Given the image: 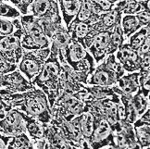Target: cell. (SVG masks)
I'll return each mask as SVG.
<instances>
[{
	"label": "cell",
	"instance_id": "836d02e7",
	"mask_svg": "<svg viewBox=\"0 0 150 149\" xmlns=\"http://www.w3.org/2000/svg\"><path fill=\"white\" fill-rule=\"evenodd\" d=\"M90 1L97 14L107 12L115 7V4H112L109 0H90Z\"/></svg>",
	"mask_w": 150,
	"mask_h": 149
},
{
	"label": "cell",
	"instance_id": "e0dca14e",
	"mask_svg": "<svg viewBox=\"0 0 150 149\" xmlns=\"http://www.w3.org/2000/svg\"><path fill=\"white\" fill-rule=\"evenodd\" d=\"M149 107V97L143 95L139 89L134 95L130 97L129 100V118L128 121L134 123L136 119L139 118L142 114Z\"/></svg>",
	"mask_w": 150,
	"mask_h": 149
},
{
	"label": "cell",
	"instance_id": "ba28073f",
	"mask_svg": "<svg viewBox=\"0 0 150 149\" xmlns=\"http://www.w3.org/2000/svg\"><path fill=\"white\" fill-rule=\"evenodd\" d=\"M49 54L50 47L33 51L24 50L17 68L31 82L42 70L44 63L48 58Z\"/></svg>",
	"mask_w": 150,
	"mask_h": 149
},
{
	"label": "cell",
	"instance_id": "7bdbcfd3",
	"mask_svg": "<svg viewBox=\"0 0 150 149\" xmlns=\"http://www.w3.org/2000/svg\"><path fill=\"white\" fill-rule=\"evenodd\" d=\"M3 1H5V2H10V3H12V5H14L15 2H16V0H3Z\"/></svg>",
	"mask_w": 150,
	"mask_h": 149
},
{
	"label": "cell",
	"instance_id": "7402d4cb",
	"mask_svg": "<svg viewBox=\"0 0 150 149\" xmlns=\"http://www.w3.org/2000/svg\"><path fill=\"white\" fill-rule=\"evenodd\" d=\"M138 71L128 72L117 80L116 85L125 95L132 96L139 90V82H138Z\"/></svg>",
	"mask_w": 150,
	"mask_h": 149
},
{
	"label": "cell",
	"instance_id": "5b68a950",
	"mask_svg": "<svg viewBox=\"0 0 150 149\" xmlns=\"http://www.w3.org/2000/svg\"><path fill=\"white\" fill-rule=\"evenodd\" d=\"M85 111L86 107L82 100L72 94L62 92L51 107V117H59L69 121Z\"/></svg>",
	"mask_w": 150,
	"mask_h": 149
},
{
	"label": "cell",
	"instance_id": "f35d334b",
	"mask_svg": "<svg viewBox=\"0 0 150 149\" xmlns=\"http://www.w3.org/2000/svg\"><path fill=\"white\" fill-rule=\"evenodd\" d=\"M32 146H33V148H44V149L49 148L47 142L45 138H41V139H37V140L32 141Z\"/></svg>",
	"mask_w": 150,
	"mask_h": 149
},
{
	"label": "cell",
	"instance_id": "7c38bea8",
	"mask_svg": "<svg viewBox=\"0 0 150 149\" xmlns=\"http://www.w3.org/2000/svg\"><path fill=\"white\" fill-rule=\"evenodd\" d=\"M33 87V83L18 68L0 75V88H6L15 93H23Z\"/></svg>",
	"mask_w": 150,
	"mask_h": 149
},
{
	"label": "cell",
	"instance_id": "ac0fdd59",
	"mask_svg": "<svg viewBox=\"0 0 150 149\" xmlns=\"http://www.w3.org/2000/svg\"><path fill=\"white\" fill-rule=\"evenodd\" d=\"M44 125V138L47 140L49 148H71L70 145L66 142L61 131L54 124Z\"/></svg>",
	"mask_w": 150,
	"mask_h": 149
},
{
	"label": "cell",
	"instance_id": "30bf717a",
	"mask_svg": "<svg viewBox=\"0 0 150 149\" xmlns=\"http://www.w3.org/2000/svg\"><path fill=\"white\" fill-rule=\"evenodd\" d=\"M87 143L89 148H116L115 134L105 119H96L93 133Z\"/></svg>",
	"mask_w": 150,
	"mask_h": 149
},
{
	"label": "cell",
	"instance_id": "ab89813d",
	"mask_svg": "<svg viewBox=\"0 0 150 149\" xmlns=\"http://www.w3.org/2000/svg\"><path fill=\"white\" fill-rule=\"evenodd\" d=\"M141 60V68L140 70H146V68H150V51L145 55H143ZM139 70V71H140Z\"/></svg>",
	"mask_w": 150,
	"mask_h": 149
},
{
	"label": "cell",
	"instance_id": "44dd1931",
	"mask_svg": "<svg viewBox=\"0 0 150 149\" xmlns=\"http://www.w3.org/2000/svg\"><path fill=\"white\" fill-rule=\"evenodd\" d=\"M149 3V0H119L115 8L122 15H135L144 9L150 10Z\"/></svg>",
	"mask_w": 150,
	"mask_h": 149
},
{
	"label": "cell",
	"instance_id": "277c9868",
	"mask_svg": "<svg viewBox=\"0 0 150 149\" xmlns=\"http://www.w3.org/2000/svg\"><path fill=\"white\" fill-rule=\"evenodd\" d=\"M24 101L18 109L38 119L43 124H48L51 120V108L47 96L44 92L34 86L33 88L23 92Z\"/></svg>",
	"mask_w": 150,
	"mask_h": 149
},
{
	"label": "cell",
	"instance_id": "52a82bcc",
	"mask_svg": "<svg viewBox=\"0 0 150 149\" xmlns=\"http://www.w3.org/2000/svg\"><path fill=\"white\" fill-rule=\"evenodd\" d=\"M111 30L95 31L92 29L83 39L82 45L88 50L94 58L96 64H99L108 55Z\"/></svg>",
	"mask_w": 150,
	"mask_h": 149
},
{
	"label": "cell",
	"instance_id": "603a6c76",
	"mask_svg": "<svg viewBox=\"0 0 150 149\" xmlns=\"http://www.w3.org/2000/svg\"><path fill=\"white\" fill-rule=\"evenodd\" d=\"M99 18V14H97L90 0H82V4L78 10V12L72 20L71 24L77 23V22H87V23H94L97 21ZM70 26V25H69Z\"/></svg>",
	"mask_w": 150,
	"mask_h": 149
},
{
	"label": "cell",
	"instance_id": "4316f807",
	"mask_svg": "<svg viewBox=\"0 0 150 149\" xmlns=\"http://www.w3.org/2000/svg\"><path fill=\"white\" fill-rule=\"evenodd\" d=\"M83 88L88 93L89 97L92 99H103L106 97L113 96L116 95L112 86H99V85L84 84Z\"/></svg>",
	"mask_w": 150,
	"mask_h": 149
},
{
	"label": "cell",
	"instance_id": "60d3db41",
	"mask_svg": "<svg viewBox=\"0 0 150 149\" xmlns=\"http://www.w3.org/2000/svg\"><path fill=\"white\" fill-rule=\"evenodd\" d=\"M10 109H11V107L6 104L5 101L0 97V119H3L6 115V113Z\"/></svg>",
	"mask_w": 150,
	"mask_h": 149
},
{
	"label": "cell",
	"instance_id": "d590c367",
	"mask_svg": "<svg viewBox=\"0 0 150 149\" xmlns=\"http://www.w3.org/2000/svg\"><path fill=\"white\" fill-rule=\"evenodd\" d=\"M132 125H134V127H140V126L143 125H150V108L148 107L139 118L136 119L134 122L132 123Z\"/></svg>",
	"mask_w": 150,
	"mask_h": 149
},
{
	"label": "cell",
	"instance_id": "5bb4252c",
	"mask_svg": "<svg viewBox=\"0 0 150 149\" xmlns=\"http://www.w3.org/2000/svg\"><path fill=\"white\" fill-rule=\"evenodd\" d=\"M29 14L40 20H53L61 17L56 0H33L29 8Z\"/></svg>",
	"mask_w": 150,
	"mask_h": 149
},
{
	"label": "cell",
	"instance_id": "d4e9b609",
	"mask_svg": "<svg viewBox=\"0 0 150 149\" xmlns=\"http://www.w3.org/2000/svg\"><path fill=\"white\" fill-rule=\"evenodd\" d=\"M120 26L123 32L125 40L128 39L132 33L135 32L141 28V25L138 21L135 15H122L120 20Z\"/></svg>",
	"mask_w": 150,
	"mask_h": 149
},
{
	"label": "cell",
	"instance_id": "ffe728a7",
	"mask_svg": "<svg viewBox=\"0 0 150 149\" xmlns=\"http://www.w3.org/2000/svg\"><path fill=\"white\" fill-rule=\"evenodd\" d=\"M65 27L68 28L75 18L82 4V0H56Z\"/></svg>",
	"mask_w": 150,
	"mask_h": 149
},
{
	"label": "cell",
	"instance_id": "4fadbf2b",
	"mask_svg": "<svg viewBox=\"0 0 150 149\" xmlns=\"http://www.w3.org/2000/svg\"><path fill=\"white\" fill-rule=\"evenodd\" d=\"M115 56L125 72H134L140 70L142 58L127 42H124L120 45L115 53Z\"/></svg>",
	"mask_w": 150,
	"mask_h": 149
},
{
	"label": "cell",
	"instance_id": "8d00e7d4",
	"mask_svg": "<svg viewBox=\"0 0 150 149\" xmlns=\"http://www.w3.org/2000/svg\"><path fill=\"white\" fill-rule=\"evenodd\" d=\"M135 16H136L138 21H139L141 27L146 26V25L149 24V21H150V12H149V10H146V9L141 10L140 12L136 13Z\"/></svg>",
	"mask_w": 150,
	"mask_h": 149
},
{
	"label": "cell",
	"instance_id": "1f68e13d",
	"mask_svg": "<svg viewBox=\"0 0 150 149\" xmlns=\"http://www.w3.org/2000/svg\"><path fill=\"white\" fill-rule=\"evenodd\" d=\"M138 82H139V88L143 95L149 97L150 92V68L138 71Z\"/></svg>",
	"mask_w": 150,
	"mask_h": 149
},
{
	"label": "cell",
	"instance_id": "8fae6325",
	"mask_svg": "<svg viewBox=\"0 0 150 149\" xmlns=\"http://www.w3.org/2000/svg\"><path fill=\"white\" fill-rule=\"evenodd\" d=\"M0 133L8 136L26 133L22 111L14 107L6 113L5 117L0 119Z\"/></svg>",
	"mask_w": 150,
	"mask_h": 149
},
{
	"label": "cell",
	"instance_id": "f1b7e54d",
	"mask_svg": "<svg viewBox=\"0 0 150 149\" xmlns=\"http://www.w3.org/2000/svg\"><path fill=\"white\" fill-rule=\"evenodd\" d=\"M148 35H150L149 24L146 25V26L141 27L139 30L132 33V35L128 39H127V40H128V42H127V43H128V44L132 49H134V50L137 51Z\"/></svg>",
	"mask_w": 150,
	"mask_h": 149
},
{
	"label": "cell",
	"instance_id": "8992f818",
	"mask_svg": "<svg viewBox=\"0 0 150 149\" xmlns=\"http://www.w3.org/2000/svg\"><path fill=\"white\" fill-rule=\"evenodd\" d=\"M49 123L54 124L61 131L71 148H89L88 143L83 139L81 131L80 115L69 121L59 117H52Z\"/></svg>",
	"mask_w": 150,
	"mask_h": 149
},
{
	"label": "cell",
	"instance_id": "484cf974",
	"mask_svg": "<svg viewBox=\"0 0 150 149\" xmlns=\"http://www.w3.org/2000/svg\"><path fill=\"white\" fill-rule=\"evenodd\" d=\"M95 117L92 115V113L89 111H85L80 115V126L81 131L83 139L88 142L90 137L93 133L94 127H95Z\"/></svg>",
	"mask_w": 150,
	"mask_h": 149
},
{
	"label": "cell",
	"instance_id": "2e32d148",
	"mask_svg": "<svg viewBox=\"0 0 150 149\" xmlns=\"http://www.w3.org/2000/svg\"><path fill=\"white\" fill-rule=\"evenodd\" d=\"M120 127L115 131V143L116 148H139L135 139L134 130L132 123L129 121H120Z\"/></svg>",
	"mask_w": 150,
	"mask_h": 149
},
{
	"label": "cell",
	"instance_id": "d6986e66",
	"mask_svg": "<svg viewBox=\"0 0 150 149\" xmlns=\"http://www.w3.org/2000/svg\"><path fill=\"white\" fill-rule=\"evenodd\" d=\"M122 14L114 7L111 10L99 14L97 21L92 23V29L95 31L112 30V28L122 20Z\"/></svg>",
	"mask_w": 150,
	"mask_h": 149
},
{
	"label": "cell",
	"instance_id": "9a60e30c",
	"mask_svg": "<svg viewBox=\"0 0 150 149\" xmlns=\"http://www.w3.org/2000/svg\"><path fill=\"white\" fill-rule=\"evenodd\" d=\"M116 83V74L110 68L107 66L104 60L96 66L95 71L87 81V84L89 85H99V86H112Z\"/></svg>",
	"mask_w": 150,
	"mask_h": 149
},
{
	"label": "cell",
	"instance_id": "4dcf8cb0",
	"mask_svg": "<svg viewBox=\"0 0 150 149\" xmlns=\"http://www.w3.org/2000/svg\"><path fill=\"white\" fill-rule=\"evenodd\" d=\"M8 148H33L32 140L26 133H21L11 136Z\"/></svg>",
	"mask_w": 150,
	"mask_h": 149
},
{
	"label": "cell",
	"instance_id": "83f0119b",
	"mask_svg": "<svg viewBox=\"0 0 150 149\" xmlns=\"http://www.w3.org/2000/svg\"><path fill=\"white\" fill-rule=\"evenodd\" d=\"M126 41L123 32L120 26V20L115 25L111 30V35L110 40H109V47L108 49V55L116 53V51L119 49V47Z\"/></svg>",
	"mask_w": 150,
	"mask_h": 149
},
{
	"label": "cell",
	"instance_id": "cb8c5ba5",
	"mask_svg": "<svg viewBox=\"0 0 150 149\" xmlns=\"http://www.w3.org/2000/svg\"><path fill=\"white\" fill-rule=\"evenodd\" d=\"M23 119L25 121V128L26 133L30 137L31 140H37L44 138V125L42 122H40L38 119H34L31 116L26 115L22 112Z\"/></svg>",
	"mask_w": 150,
	"mask_h": 149
},
{
	"label": "cell",
	"instance_id": "d6a6232c",
	"mask_svg": "<svg viewBox=\"0 0 150 149\" xmlns=\"http://www.w3.org/2000/svg\"><path fill=\"white\" fill-rule=\"evenodd\" d=\"M21 16V12L14 6L6 3L5 1H0V17L12 20L18 19Z\"/></svg>",
	"mask_w": 150,
	"mask_h": 149
},
{
	"label": "cell",
	"instance_id": "3957f363",
	"mask_svg": "<svg viewBox=\"0 0 150 149\" xmlns=\"http://www.w3.org/2000/svg\"><path fill=\"white\" fill-rule=\"evenodd\" d=\"M20 22L22 28L21 44L23 50L33 51L50 47V40L45 35L39 19L26 14L20 17Z\"/></svg>",
	"mask_w": 150,
	"mask_h": 149
},
{
	"label": "cell",
	"instance_id": "6da1fadb",
	"mask_svg": "<svg viewBox=\"0 0 150 149\" xmlns=\"http://www.w3.org/2000/svg\"><path fill=\"white\" fill-rule=\"evenodd\" d=\"M60 71L61 65L57 58V52L50 49V54L45 59L42 70L31 81L33 86L40 88L47 95L50 108L53 107L57 96L61 94Z\"/></svg>",
	"mask_w": 150,
	"mask_h": 149
},
{
	"label": "cell",
	"instance_id": "74e56055",
	"mask_svg": "<svg viewBox=\"0 0 150 149\" xmlns=\"http://www.w3.org/2000/svg\"><path fill=\"white\" fill-rule=\"evenodd\" d=\"M149 51H150V35H148L146 38V40L141 44V47H139V49L137 50V52H138V54H139L140 56H142L143 55H145L146 53L149 52Z\"/></svg>",
	"mask_w": 150,
	"mask_h": 149
},
{
	"label": "cell",
	"instance_id": "7a4b0ae2",
	"mask_svg": "<svg viewBox=\"0 0 150 149\" xmlns=\"http://www.w3.org/2000/svg\"><path fill=\"white\" fill-rule=\"evenodd\" d=\"M57 54H60L65 62L71 68L78 81L83 84H87L88 79L96 66L94 58L88 50L79 42L71 39L66 47L59 50Z\"/></svg>",
	"mask_w": 150,
	"mask_h": 149
},
{
	"label": "cell",
	"instance_id": "b9f144b4",
	"mask_svg": "<svg viewBox=\"0 0 150 149\" xmlns=\"http://www.w3.org/2000/svg\"><path fill=\"white\" fill-rule=\"evenodd\" d=\"M11 139V136L5 135L3 133H0V149L3 148H8V143Z\"/></svg>",
	"mask_w": 150,
	"mask_h": 149
},
{
	"label": "cell",
	"instance_id": "f546056e",
	"mask_svg": "<svg viewBox=\"0 0 150 149\" xmlns=\"http://www.w3.org/2000/svg\"><path fill=\"white\" fill-rule=\"evenodd\" d=\"M135 139L140 149L150 147V125L134 127Z\"/></svg>",
	"mask_w": 150,
	"mask_h": 149
},
{
	"label": "cell",
	"instance_id": "9c48e42d",
	"mask_svg": "<svg viewBox=\"0 0 150 149\" xmlns=\"http://www.w3.org/2000/svg\"><path fill=\"white\" fill-rule=\"evenodd\" d=\"M21 35L22 28L20 20L14 32L8 35H0V54L7 61L17 65L24 51L21 44Z\"/></svg>",
	"mask_w": 150,
	"mask_h": 149
},
{
	"label": "cell",
	"instance_id": "e575fe53",
	"mask_svg": "<svg viewBox=\"0 0 150 149\" xmlns=\"http://www.w3.org/2000/svg\"><path fill=\"white\" fill-rule=\"evenodd\" d=\"M17 67H18V65L7 61L0 54V75L15 71Z\"/></svg>",
	"mask_w": 150,
	"mask_h": 149
}]
</instances>
